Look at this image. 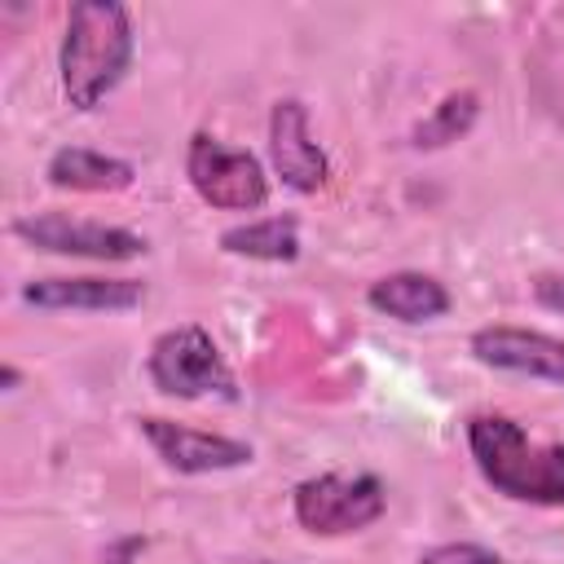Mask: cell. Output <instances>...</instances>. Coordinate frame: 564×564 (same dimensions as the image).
Here are the masks:
<instances>
[{
  "instance_id": "cell-1",
  "label": "cell",
  "mask_w": 564,
  "mask_h": 564,
  "mask_svg": "<svg viewBox=\"0 0 564 564\" xmlns=\"http://www.w3.org/2000/svg\"><path fill=\"white\" fill-rule=\"evenodd\" d=\"M132 53H137V31L128 4L119 0L70 4L57 48L62 97L75 110H97L132 70Z\"/></svg>"
},
{
  "instance_id": "cell-2",
  "label": "cell",
  "mask_w": 564,
  "mask_h": 564,
  "mask_svg": "<svg viewBox=\"0 0 564 564\" xmlns=\"http://www.w3.org/2000/svg\"><path fill=\"white\" fill-rule=\"evenodd\" d=\"M467 449L476 471L511 502L564 507V441H533L507 414H471Z\"/></svg>"
},
{
  "instance_id": "cell-3",
  "label": "cell",
  "mask_w": 564,
  "mask_h": 564,
  "mask_svg": "<svg viewBox=\"0 0 564 564\" xmlns=\"http://www.w3.org/2000/svg\"><path fill=\"white\" fill-rule=\"evenodd\" d=\"M145 375L163 397H176V401H203V397L234 401L238 397V379H234L225 352L198 322L154 335V344L145 352Z\"/></svg>"
},
{
  "instance_id": "cell-4",
  "label": "cell",
  "mask_w": 564,
  "mask_h": 564,
  "mask_svg": "<svg viewBox=\"0 0 564 564\" xmlns=\"http://www.w3.org/2000/svg\"><path fill=\"white\" fill-rule=\"evenodd\" d=\"M388 511V489L375 471H322L291 489V516L313 538H344L370 529Z\"/></svg>"
},
{
  "instance_id": "cell-5",
  "label": "cell",
  "mask_w": 564,
  "mask_h": 564,
  "mask_svg": "<svg viewBox=\"0 0 564 564\" xmlns=\"http://www.w3.org/2000/svg\"><path fill=\"white\" fill-rule=\"evenodd\" d=\"M185 176L194 194L216 212H256L269 203L264 163L251 150H234L212 132H194L185 145Z\"/></svg>"
},
{
  "instance_id": "cell-6",
  "label": "cell",
  "mask_w": 564,
  "mask_h": 564,
  "mask_svg": "<svg viewBox=\"0 0 564 564\" xmlns=\"http://www.w3.org/2000/svg\"><path fill=\"white\" fill-rule=\"evenodd\" d=\"M9 234L35 251L48 256H75V260H101V264H119V260H137L145 256V238L137 229L123 225H101V220H75L62 212H40V216H18L9 225Z\"/></svg>"
},
{
  "instance_id": "cell-7",
  "label": "cell",
  "mask_w": 564,
  "mask_h": 564,
  "mask_svg": "<svg viewBox=\"0 0 564 564\" xmlns=\"http://www.w3.org/2000/svg\"><path fill=\"white\" fill-rule=\"evenodd\" d=\"M141 436L150 441V449L181 476H212V471H234V467H247L256 458V449L238 436H225V432H198V427H185V423H172L163 414H141L137 419Z\"/></svg>"
},
{
  "instance_id": "cell-8",
  "label": "cell",
  "mask_w": 564,
  "mask_h": 564,
  "mask_svg": "<svg viewBox=\"0 0 564 564\" xmlns=\"http://www.w3.org/2000/svg\"><path fill=\"white\" fill-rule=\"evenodd\" d=\"M269 163L282 176V185L295 194H317L330 181L326 150L313 141L308 110L295 97L273 101V110H269Z\"/></svg>"
},
{
  "instance_id": "cell-9",
  "label": "cell",
  "mask_w": 564,
  "mask_h": 564,
  "mask_svg": "<svg viewBox=\"0 0 564 564\" xmlns=\"http://www.w3.org/2000/svg\"><path fill=\"white\" fill-rule=\"evenodd\" d=\"M467 348L489 370L564 383V339L560 335L529 330V326H480V330H471Z\"/></svg>"
},
{
  "instance_id": "cell-10",
  "label": "cell",
  "mask_w": 564,
  "mask_h": 564,
  "mask_svg": "<svg viewBox=\"0 0 564 564\" xmlns=\"http://www.w3.org/2000/svg\"><path fill=\"white\" fill-rule=\"evenodd\" d=\"M22 304L31 308H79V313H128L145 300L141 278H97V273H75V278H31L22 282Z\"/></svg>"
},
{
  "instance_id": "cell-11",
  "label": "cell",
  "mask_w": 564,
  "mask_h": 564,
  "mask_svg": "<svg viewBox=\"0 0 564 564\" xmlns=\"http://www.w3.org/2000/svg\"><path fill=\"white\" fill-rule=\"evenodd\" d=\"M366 304L383 317H397V322H436L449 313V291L445 282H436L432 273H419V269H397V273H383L366 286Z\"/></svg>"
},
{
  "instance_id": "cell-12",
  "label": "cell",
  "mask_w": 564,
  "mask_h": 564,
  "mask_svg": "<svg viewBox=\"0 0 564 564\" xmlns=\"http://www.w3.org/2000/svg\"><path fill=\"white\" fill-rule=\"evenodd\" d=\"M44 176L53 189H75V194H119L137 181V167L128 159L88 150V145H62L48 154Z\"/></svg>"
},
{
  "instance_id": "cell-13",
  "label": "cell",
  "mask_w": 564,
  "mask_h": 564,
  "mask_svg": "<svg viewBox=\"0 0 564 564\" xmlns=\"http://www.w3.org/2000/svg\"><path fill=\"white\" fill-rule=\"evenodd\" d=\"M220 251L242 260H264V264H291L300 256V216L278 212V216L234 225L220 234Z\"/></svg>"
},
{
  "instance_id": "cell-14",
  "label": "cell",
  "mask_w": 564,
  "mask_h": 564,
  "mask_svg": "<svg viewBox=\"0 0 564 564\" xmlns=\"http://www.w3.org/2000/svg\"><path fill=\"white\" fill-rule=\"evenodd\" d=\"M480 119V97L471 88H458V93H445L414 128H410V145L414 150H445L454 141H463Z\"/></svg>"
},
{
  "instance_id": "cell-15",
  "label": "cell",
  "mask_w": 564,
  "mask_h": 564,
  "mask_svg": "<svg viewBox=\"0 0 564 564\" xmlns=\"http://www.w3.org/2000/svg\"><path fill=\"white\" fill-rule=\"evenodd\" d=\"M414 564H507V560L480 542H436V546H423Z\"/></svg>"
},
{
  "instance_id": "cell-16",
  "label": "cell",
  "mask_w": 564,
  "mask_h": 564,
  "mask_svg": "<svg viewBox=\"0 0 564 564\" xmlns=\"http://www.w3.org/2000/svg\"><path fill=\"white\" fill-rule=\"evenodd\" d=\"M145 551V538L141 533H132V538H119V542H110L106 551H101V564H137V555Z\"/></svg>"
},
{
  "instance_id": "cell-17",
  "label": "cell",
  "mask_w": 564,
  "mask_h": 564,
  "mask_svg": "<svg viewBox=\"0 0 564 564\" xmlns=\"http://www.w3.org/2000/svg\"><path fill=\"white\" fill-rule=\"evenodd\" d=\"M533 295H538V304H542V308L564 313V278H560V273L538 278V282H533Z\"/></svg>"
},
{
  "instance_id": "cell-18",
  "label": "cell",
  "mask_w": 564,
  "mask_h": 564,
  "mask_svg": "<svg viewBox=\"0 0 564 564\" xmlns=\"http://www.w3.org/2000/svg\"><path fill=\"white\" fill-rule=\"evenodd\" d=\"M18 383H22V370H18L13 361H4V366H0V392H13Z\"/></svg>"
}]
</instances>
